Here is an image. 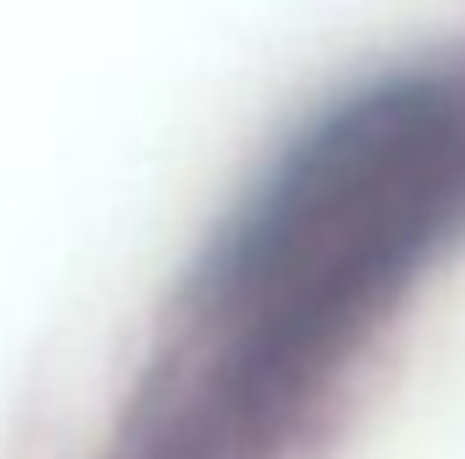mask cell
<instances>
[{"instance_id": "obj_1", "label": "cell", "mask_w": 465, "mask_h": 459, "mask_svg": "<svg viewBox=\"0 0 465 459\" xmlns=\"http://www.w3.org/2000/svg\"><path fill=\"white\" fill-rule=\"evenodd\" d=\"M465 200V114L384 93L320 124L260 184L206 270L217 389L206 416L254 433L282 416L384 308Z\"/></svg>"}]
</instances>
